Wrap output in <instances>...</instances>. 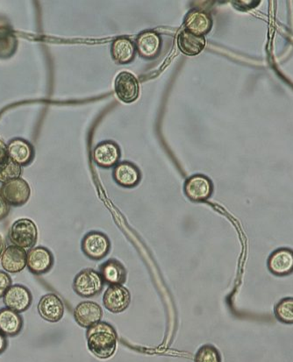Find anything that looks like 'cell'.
Listing matches in <instances>:
<instances>
[{
    "label": "cell",
    "instance_id": "8",
    "mask_svg": "<svg viewBox=\"0 0 293 362\" xmlns=\"http://www.w3.org/2000/svg\"><path fill=\"white\" fill-rule=\"evenodd\" d=\"M184 193L194 202L208 200L213 193L212 182L205 175H193L184 184Z\"/></svg>",
    "mask_w": 293,
    "mask_h": 362
},
{
    "label": "cell",
    "instance_id": "6",
    "mask_svg": "<svg viewBox=\"0 0 293 362\" xmlns=\"http://www.w3.org/2000/svg\"><path fill=\"white\" fill-rule=\"evenodd\" d=\"M114 88L118 98L124 103H133L139 97V82L132 73H120L116 79Z\"/></svg>",
    "mask_w": 293,
    "mask_h": 362
},
{
    "label": "cell",
    "instance_id": "25",
    "mask_svg": "<svg viewBox=\"0 0 293 362\" xmlns=\"http://www.w3.org/2000/svg\"><path fill=\"white\" fill-rule=\"evenodd\" d=\"M276 319L285 323H293V299H282L275 308Z\"/></svg>",
    "mask_w": 293,
    "mask_h": 362
},
{
    "label": "cell",
    "instance_id": "31",
    "mask_svg": "<svg viewBox=\"0 0 293 362\" xmlns=\"http://www.w3.org/2000/svg\"><path fill=\"white\" fill-rule=\"evenodd\" d=\"M0 149H1V147H0Z\"/></svg>",
    "mask_w": 293,
    "mask_h": 362
},
{
    "label": "cell",
    "instance_id": "23",
    "mask_svg": "<svg viewBox=\"0 0 293 362\" xmlns=\"http://www.w3.org/2000/svg\"><path fill=\"white\" fill-rule=\"evenodd\" d=\"M21 328L22 319L18 312L8 308L0 310V332L3 334L14 336Z\"/></svg>",
    "mask_w": 293,
    "mask_h": 362
},
{
    "label": "cell",
    "instance_id": "24",
    "mask_svg": "<svg viewBox=\"0 0 293 362\" xmlns=\"http://www.w3.org/2000/svg\"><path fill=\"white\" fill-rule=\"evenodd\" d=\"M21 167L8 156V153L0 158V182H6L20 178Z\"/></svg>",
    "mask_w": 293,
    "mask_h": 362
},
{
    "label": "cell",
    "instance_id": "20",
    "mask_svg": "<svg viewBox=\"0 0 293 362\" xmlns=\"http://www.w3.org/2000/svg\"><path fill=\"white\" fill-rule=\"evenodd\" d=\"M111 52L116 63L126 64L132 62L135 58L136 47L129 38L119 37L111 44Z\"/></svg>",
    "mask_w": 293,
    "mask_h": 362
},
{
    "label": "cell",
    "instance_id": "14",
    "mask_svg": "<svg viewBox=\"0 0 293 362\" xmlns=\"http://www.w3.org/2000/svg\"><path fill=\"white\" fill-rule=\"evenodd\" d=\"M120 158V149L116 143L104 142L98 144L94 151L95 163L102 168L116 166Z\"/></svg>",
    "mask_w": 293,
    "mask_h": 362
},
{
    "label": "cell",
    "instance_id": "12",
    "mask_svg": "<svg viewBox=\"0 0 293 362\" xmlns=\"http://www.w3.org/2000/svg\"><path fill=\"white\" fill-rule=\"evenodd\" d=\"M53 262L52 254L43 246L31 248L28 253L27 265L34 274L46 273L52 267Z\"/></svg>",
    "mask_w": 293,
    "mask_h": 362
},
{
    "label": "cell",
    "instance_id": "26",
    "mask_svg": "<svg viewBox=\"0 0 293 362\" xmlns=\"http://www.w3.org/2000/svg\"><path fill=\"white\" fill-rule=\"evenodd\" d=\"M195 362H221V359L217 349L212 345H206L197 351Z\"/></svg>",
    "mask_w": 293,
    "mask_h": 362
},
{
    "label": "cell",
    "instance_id": "29",
    "mask_svg": "<svg viewBox=\"0 0 293 362\" xmlns=\"http://www.w3.org/2000/svg\"><path fill=\"white\" fill-rule=\"evenodd\" d=\"M6 347V341L4 334L0 332V352L5 350Z\"/></svg>",
    "mask_w": 293,
    "mask_h": 362
},
{
    "label": "cell",
    "instance_id": "2",
    "mask_svg": "<svg viewBox=\"0 0 293 362\" xmlns=\"http://www.w3.org/2000/svg\"><path fill=\"white\" fill-rule=\"evenodd\" d=\"M37 236L36 224L28 219L15 221L9 232V239L12 244L23 249L33 248L36 245Z\"/></svg>",
    "mask_w": 293,
    "mask_h": 362
},
{
    "label": "cell",
    "instance_id": "22",
    "mask_svg": "<svg viewBox=\"0 0 293 362\" xmlns=\"http://www.w3.org/2000/svg\"><path fill=\"white\" fill-rule=\"evenodd\" d=\"M8 155L21 166L25 165L33 158V147L24 140L16 139L9 144Z\"/></svg>",
    "mask_w": 293,
    "mask_h": 362
},
{
    "label": "cell",
    "instance_id": "16",
    "mask_svg": "<svg viewBox=\"0 0 293 362\" xmlns=\"http://www.w3.org/2000/svg\"><path fill=\"white\" fill-rule=\"evenodd\" d=\"M28 253L19 246H10L5 250L1 257L3 268L9 273H19L27 266Z\"/></svg>",
    "mask_w": 293,
    "mask_h": 362
},
{
    "label": "cell",
    "instance_id": "17",
    "mask_svg": "<svg viewBox=\"0 0 293 362\" xmlns=\"http://www.w3.org/2000/svg\"><path fill=\"white\" fill-rule=\"evenodd\" d=\"M212 25L211 16L208 12L196 10V9L188 12L184 19L186 30L194 34L200 35V36L209 33L212 30Z\"/></svg>",
    "mask_w": 293,
    "mask_h": 362
},
{
    "label": "cell",
    "instance_id": "28",
    "mask_svg": "<svg viewBox=\"0 0 293 362\" xmlns=\"http://www.w3.org/2000/svg\"><path fill=\"white\" fill-rule=\"evenodd\" d=\"M9 204L8 202L4 200V198L0 195V220L5 219L8 215Z\"/></svg>",
    "mask_w": 293,
    "mask_h": 362
},
{
    "label": "cell",
    "instance_id": "4",
    "mask_svg": "<svg viewBox=\"0 0 293 362\" xmlns=\"http://www.w3.org/2000/svg\"><path fill=\"white\" fill-rule=\"evenodd\" d=\"M1 196L10 206H23L30 200V185L21 178L6 182L1 188Z\"/></svg>",
    "mask_w": 293,
    "mask_h": 362
},
{
    "label": "cell",
    "instance_id": "11",
    "mask_svg": "<svg viewBox=\"0 0 293 362\" xmlns=\"http://www.w3.org/2000/svg\"><path fill=\"white\" fill-rule=\"evenodd\" d=\"M4 304L6 308L14 310L16 312H23L30 306L32 296L30 290L21 285H14L6 291Z\"/></svg>",
    "mask_w": 293,
    "mask_h": 362
},
{
    "label": "cell",
    "instance_id": "18",
    "mask_svg": "<svg viewBox=\"0 0 293 362\" xmlns=\"http://www.w3.org/2000/svg\"><path fill=\"white\" fill-rule=\"evenodd\" d=\"M113 178L120 187L133 188L141 181V172L133 163L122 162L114 169Z\"/></svg>",
    "mask_w": 293,
    "mask_h": 362
},
{
    "label": "cell",
    "instance_id": "19",
    "mask_svg": "<svg viewBox=\"0 0 293 362\" xmlns=\"http://www.w3.org/2000/svg\"><path fill=\"white\" fill-rule=\"evenodd\" d=\"M177 46L181 52L186 56H197L206 46V40L204 36L194 34L187 30L181 32L177 37Z\"/></svg>",
    "mask_w": 293,
    "mask_h": 362
},
{
    "label": "cell",
    "instance_id": "21",
    "mask_svg": "<svg viewBox=\"0 0 293 362\" xmlns=\"http://www.w3.org/2000/svg\"><path fill=\"white\" fill-rule=\"evenodd\" d=\"M101 277L104 281L111 285H122L127 279V271L124 266L116 259H109L101 266Z\"/></svg>",
    "mask_w": 293,
    "mask_h": 362
},
{
    "label": "cell",
    "instance_id": "3",
    "mask_svg": "<svg viewBox=\"0 0 293 362\" xmlns=\"http://www.w3.org/2000/svg\"><path fill=\"white\" fill-rule=\"evenodd\" d=\"M105 281L101 275L94 269H85L75 277L73 288L82 297H92L103 290Z\"/></svg>",
    "mask_w": 293,
    "mask_h": 362
},
{
    "label": "cell",
    "instance_id": "27",
    "mask_svg": "<svg viewBox=\"0 0 293 362\" xmlns=\"http://www.w3.org/2000/svg\"><path fill=\"white\" fill-rule=\"evenodd\" d=\"M12 280L10 277L4 271H0V297L5 296L6 291L11 287Z\"/></svg>",
    "mask_w": 293,
    "mask_h": 362
},
{
    "label": "cell",
    "instance_id": "10",
    "mask_svg": "<svg viewBox=\"0 0 293 362\" xmlns=\"http://www.w3.org/2000/svg\"><path fill=\"white\" fill-rule=\"evenodd\" d=\"M103 317V310L97 303L85 301L76 307L74 318L82 328H91L100 322Z\"/></svg>",
    "mask_w": 293,
    "mask_h": 362
},
{
    "label": "cell",
    "instance_id": "5",
    "mask_svg": "<svg viewBox=\"0 0 293 362\" xmlns=\"http://www.w3.org/2000/svg\"><path fill=\"white\" fill-rule=\"evenodd\" d=\"M109 239L103 233H89L82 242V249L86 256L95 261L106 257L110 251Z\"/></svg>",
    "mask_w": 293,
    "mask_h": 362
},
{
    "label": "cell",
    "instance_id": "15",
    "mask_svg": "<svg viewBox=\"0 0 293 362\" xmlns=\"http://www.w3.org/2000/svg\"><path fill=\"white\" fill-rule=\"evenodd\" d=\"M268 267L272 274L279 277L292 273L293 251L288 248L276 250L270 256Z\"/></svg>",
    "mask_w": 293,
    "mask_h": 362
},
{
    "label": "cell",
    "instance_id": "30",
    "mask_svg": "<svg viewBox=\"0 0 293 362\" xmlns=\"http://www.w3.org/2000/svg\"><path fill=\"white\" fill-rule=\"evenodd\" d=\"M5 242L4 240H3L1 235H0V258L2 257L3 254H4L5 252Z\"/></svg>",
    "mask_w": 293,
    "mask_h": 362
},
{
    "label": "cell",
    "instance_id": "1",
    "mask_svg": "<svg viewBox=\"0 0 293 362\" xmlns=\"http://www.w3.org/2000/svg\"><path fill=\"white\" fill-rule=\"evenodd\" d=\"M88 348L92 354L100 359H107L116 352L117 333L113 326L105 322H98L89 328L87 331Z\"/></svg>",
    "mask_w": 293,
    "mask_h": 362
},
{
    "label": "cell",
    "instance_id": "9",
    "mask_svg": "<svg viewBox=\"0 0 293 362\" xmlns=\"http://www.w3.org/2000/svg\"><path fill=\"white\" fill-rule=\"evenodd\" d=\"M38 312L43 319L51 323L58 322L65 313L62 300L56 294H47L38 304Z\"/></svg>",
    "mask_w": 293,
    "mask_h": 362
},
{
    "label": "cell",
    "instance_id": "13",
    "mask_svg": "<svg viewBox=\"0 0 293 362\" xmlns=\"http://www.w3.org/2000/svg\"><path fill=\"white\" fill-rule=\"evenodd\" d=\"M162 40L155 32H143L137 37L136 50L137 52L143 58L151 60L155 58L160 52Z\"/></svg>",
    "mask_w": 293,
    "mask_h": 362
},
{
    "label": "cell",
    "instance_id": "7",
    "mask_svg": "<svg viewBox=\"0 0 293 362\" xmlns=\"http://www.w3.org/2000/svg\"><path fill=\"white\" fill-rule=\"evenodd\" d=\"M130 301L129 291L122 285H111L103 297L105 307L113 313L124 312L129 306Z\"/></svg>",
    "mask_w": 293,
    "mask_h": 362
}]
</instances>
